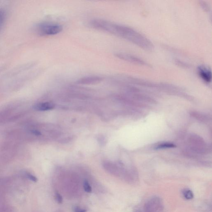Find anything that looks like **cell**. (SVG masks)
<instances>
[{
  "instance_id": "cell-9",
  "label": "cell",
  "mask_w": 212,
  "mask_h": 212,
  "mask_svg": "<svg viewBox=\"0 0 212 212\" xmlns=\"http://www.w3.org/2000/svg\"><path fill=\"white\" fill-rule=\"evenodd\" d=\"M83 187H84V190L86 192L88 193H91L92 191V187H91L89 182L87 180H85L83 183Z\"/></svg>"
},
{
  "instance_id": "cell-5",
  "label": "cell",
  "mask_w": 212,
  "mask_h": 212,
  "mask_svg": "<svg viewBox=\"0 0 212 212\" xmlns=\"http://www.w3.org/2000/svg\"><path fill=\"white\" fill-rule=\"evenodd\" d=\"M103 80L102 78L98 76L85 77L78 81L77 83L82 84H97Z\"/></svg>"
},
{
  "instance_id": "cell-14",
  "label": "cell",
  "mask_w": 212,
  "mask_h": 212,
  "mask_svg": "<svg viewBox=\"0 0 212 212\" xmlns=\"http://www.w3.org/2000/svg\"><path fill=\"white\" fill-rule=\"evenodd\" d=\"M86 210L83 209L81 210L78 207H75L74 209V212H87Z\"/></svg>"
},
{
  "instance_id": "cell-4",
  "label": "cell",
  "mask_w": 212,
  "mask_h": 212,
  "mask_svg": "<svg viewBox=\"0 0 212 212\" xmlns=\"http://www.w3.org/2000/svg\"><path fill=\"white\" fill-rule=\"evenodd\" d=\"M197 71L200 77L205 82L209 83L211 81V72L209 68L204 66H199Z\"/></svg>"
},
{
  "instance_id": "cell-11",
  "label": "cell",
  "mask_w": 212,
  "mask_h": 212,
  "mask_svg": "<svg viewBox=\"0 0 212 212\" xmlns=\"http://www.w3.org/2000/svg\"><path fill=\"white\" fill-rule=\"evenodd\" d=\"M5 13L2 10H0V29L3 25L4 20H5Z\"/></svg>"
},
{
  "instance_id": "cell-7",
  "label": "cell",
  "mask_w": 212,
  "mask_h": 212,
  "mask_svg": "<svg viewBox=\"0 0 212 212\" xmlns=\"http://www.w3.org/2000/svg\"><path fill=\"white\" fill-rule=\"evenodd\" d=\"M183 195L185 198L187 200L192 199L194 197V194L191 190L189 189H185L183 191Z\"/></svg>"
},
{
  "instance_id": "cell-12",
  "label": "cell",
  "mask_w": 212,
  "mask_h": 212,
  "mask_svg": "<svg viewBox=\"0 0 212 212\" xmlns=\"http://www.w3.org/2000/svg\"><path fill=\"white\" fill-rule=\"evenodd\" d=\"M55 198H56V201L58 204H61L62 203L63 201V197L61 196L60 194L58 193H56V194H55Z\"/></svg>"
},
{
  "instance_id": "cell-8",
  "label": "cell",
  "mask_w": 212,
  "mask_h": 212,
  "mask_svg": "<svg viewBox=\"0 0 212 212\" xmlns=\"http://www.w3.org/2000/svg\"><path fill=\"white\" fill-rule=\"evenodd\" d=\"M175 147V145L174 144H170V143H164V144H161V145H159L157 146V149H164V148H172V147Z\"/></svg>"
},
{
  "instance_id": "cell-1",
  "label": "cell",
  "mask_w": 212,
  "mask_h": 212,
  "mask_svg": "<svg viewBox=\"0 0 212 212\" xmlns=\"http://www.w3.org/2000/svg\"><path fill=\"white\" fill-rule=\"evenodd\" d=\"M99 28L100 30L129 41L145 50H152L154 47L149 39L130 27L103 20L100 21Z\"/></svg>"
},
{
  "instance_id": "cell-2",
  "label": "cell",
  "mask_w": 212,
  "mask_h": 212,
  "mask_svg": "<svg viewBox=\"0 0 212 212\" xmlns=\"http://www.w3.org/2000/svg\"><path fill=\"white\" fill-rule=\"evenodd\" d=\"M62 26L58 24L44 22L38 25L37 32L39 35L49 36L58 34L62 31Z\"/></svg>"
},
{
  "instance_id": "cell-6",
  "label": "cell",
  "mask_w": 212,
  "mask_h": 212,
  "mask_svg": "<svg viewBox=\"0 0 212 212\" xmlns=\"http://www.w3.org/2000/svg\"><path fill=\"white\" fill-rule=\"evenodd\" d=\"M55 104L52 102H47L35 105L33 108L38 111H46L54 109Z\"/></svg>"
},
{
  "instance_id": "cell-13",
  "label": "cell",
  "mask_w": 212,
  "mask_h": 212,
  "mask_svg": "<svg viewBox=\"0 0 212 212\" xmlns=\"http://www.w3.org/2000/svg\"><path fill=\"white\" fill-rule=\"evenodd\" d=\"M31 131L32 134H34L36 136H40L41 134L40 131L37 130H32Z\"/></svg>"
},
{
  "instance_id": "cell-10",
  "label": "cell",
  "mask_w": 212,
  "mask_h": 212,
  "mask_svg": "<svg viewBox=\"0 0 212 212\" xmlns=\"http://www.w3.org/2000/svg\"><path fill=\"white\" fill-rule=\"evenodd\" d=\"M26 177L29 180H31V181L34 182H37L38 181V178L36 177L34 175L31 174L30 173H26Z\"/></svg>"
},
{
  "instance_id": "cell-3",
  "label": "cell",
  "mask_w": 212,
  "mask_h": 212,
  "mask_svg": "<svg viewBox=\"0 0 212 212\" xmlns=\"http://www.w3.org/2000/svg\"><path fill=\"white\" fill-rule=\"evenodd\" d=\"M115 56L117 58L127 61L129 62L139 64V65H142V66H150V65L147 63L145 62V61L138 58V57H136V56H133V55L124 54V53H117Z\"/></svg>"
}]
</instances>
